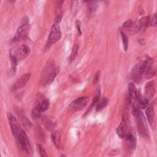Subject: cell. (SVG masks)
<instances>
[{"label":"cell","mask_w":157,"mask_h":157,"mask_svg":"<svg viewBox=\"0 0 157 157\" xmlns=\"http://www.w3.org/2000/svg\"><path fill=\"white\" fill-rule=\"evenodd\" d=\"M152 62L153 60L151 59V58H147L145 60L136 64L132 68L131 76L134 82L139 83L141 81L143 75L145 74L148 67L151 66Z\"/></svg>","instance_id":"1"},{"label":"cell","mask_w":157,"mask_h":157,"mask_svg":"<svg viewBox=\"0 0 157 157\" xmlns=\"http://www.w3.org/2000/svg\"><path fill=\"white\" fill-rule=\"evenodd\" d=\"M50 107L48 99L43 95H40L36 101L32 110V116L34 118H38L40 115L46 111Z\"/></svg>","instance_id":"2"},{"label":"cell","mask_w":157,"mask_h":157,"mask_svg":"<svg viewBox=\"0 0 157 157\" xmlns=\"http://www.w3.org/2000/svg\"><path fill=\"white\" fill-rule=\"evenodd\" d=\"M124 138V150L128 155H131L136 150L137 139L135 134L132 131H128Z\"/></svg>","instance_id":"3"},{"label":"cell","mask_w":157,"mask_h":157,"mask_svg":"<svg viewBox=\"0 0 157 157\" xmlns=\"http://www.w3.org/2000/svg\"><path fill=\"white\" fill-rule=\"evenodd\" d=\"M16 138L17 139V143L18 146L21 149L28 154L33 153L32 147L26 132L23 130L21 129L20 131Z\"/></svg>","instance_id":"4"},{"label":"cell","mask_w":157,"mask_h":157,"mask_svg":"<svg viewBox=\"0 0 157 157\" xmlns=\"http://www.w3.org/2000/svg\"><path fill=\"white\" fill-rule=\"evenodd\" d=\"M135 117L136 118V123L139 134L144 138L148 139L149 137L148 128L145 115L142 112H140L139 114Z\"/></svg>","instance_id":"5"},{"label":"cell","mask_w":157,"mask_h":157,"mask_svg":"<svg viewBox=\"0 0 157 157\" xmlns=\"http://www.w3.org/2000/svg\"><path fill=\"white\" fill-rule=\"evenodd\" d=\"M89 101L88 96L80 97L72 101L68 106V109L71 112H76L82 110L86 106Z\"/></svg>","instance_id":"6"},{"label":"cell","mask_w":157,"mask_h":157,"mask_svg":"<svg viewBox=\"0 0 157 157\" xmlns=\"http://www.w3.org/2000/svg\"><path fill=\"white\" fill-rule=\"evenodd\" d=\"M61 37V33L60 31V28L58 23H55L52 25L50 32L49 34L48 39V42H47V45H51L58 40H60Z\"/></svg>","instance_id":"7"},{"label":"cell","mask_w":157,"mask_h":157,"mask_svg":"<svg viewBox=\"0 0 157 157\" xmlns=\"http://www.w3.org/2000/svg\"><path fill=\"white\" fill-rule=\"evenodd\" d=\"M29 29V25L28 23V21L27 18L26 20H23V23L17 29L15 34L13 40L20 41L21 40L25 39L28 34Z\"/></svg>","instance_id":"8"},{"label":"cell","mask_w":157,"mask_h":157,"mask_svg":"<svg viewBox=\"0 0 157 157\" xmlns=\"http://www.w3.org/2000/svg\"><path fill=\"white\" fill-rule=\"evenodd\" d=\"M7 118L10 126L12 132L14 137H17L20 131L21 130L20 124L17 119L10 112L7 113Z\"/></svg>","instance_id":"9"},{"label":"cell","mask_w":157,"mask_h":157,"mask_svg":"<svg viewBox=\"0 0 157 157\" xmlns=\"http://www.w3.org/2000/svg\"><path fill=\"white\" fill-rule=\"evenodd\" d=\"M30 77H31L30 73H26L25 74H23L14 83V85L12 88V90L13 91H17L18 90L23 89L27 84Z\"/></svg>","instance_id":"10"},{"label":"cell","mask_w":157,"mask_h":157,"mask_svg":"<svg viewBox=\"0 0 157 157\" xmlns=\"http://www.w3.org/2000/svg\"><path fill=\"white\" fill-rule=\"evenodd\" d=\"M30 52L31 49L28 46L26 45H23L19 47L15 51V53L13 55L18 59V61L22 60L28 57V56L30 53Z\"/></svg>","instance_id":"11"},{"label":"cell","mask_w":157,"mask_h":157,"mask_svg":"<svg viewBox=\"0 0 157 157\" xmlns=\"http://www.w3.org/2000/svg\"><path fill=\"white\" fill-rule=\"evenodd\" d=\"M156 86L153 80L148 82L144 88V96L147 100H151L155 94Z\"/></svg>","instance_id":"12"},{"label":"cell","mask_w":157,"mask_h":157,"mask_svg":"<svg viewBox=\"0 0 157 157\" xmlns=\"http://www.w3.org/2000/svg\"><path fill=\"white\" fill-rule=\"evenodd\" d=\"M145 115L150 128L155 130L156 128V118L155 113L153 106L150 105L145 110Z\"/></svg>","instance_id":"13"},{"label":"cell","mask_w":157,"mask_h":157,"mask_svg":"<svg viewBox=\"0 0 157 157\" xmlns=\"http://www.w3.org/2000/svg\"><path fill=\"white\" fill-rule=\"evenodd\" d=\"M59 72V67H56L52 68L50 70V71L48 73V74L47 75L45 80L44 82V84L45 85L51 84L54 81L55 78H56V77L57 76V75L58 74Z\"/></svg>","instance_id":"14"},{"label":"cell","mask_w":157,"mask_h":157,"mask_svg":"<svg viewBox=\"0 0 157 157\" xmlns=\"http://www.w3.org/2000/svg\"><path fill=\"white\" fill-rule=\"evenodd\" d=\"M127 132H128V129H127L126 121L123 118V119H122L121 121L118 126V127L116 129V132L120 138L123 139L125 137Z\"/></svg>","instance_id":"15"},{"label":"cell","mask_w":157,"mask_h":157,"mask_svg":"<svg viewBox=\"0 0 157 157\" xmlns=\"http://www.w3.org/2000/svg\"><path fill=\"white\" fill-rule=\"evenodd\" d=\"M51 139L57 149H59L61 144L60 134L58 131H53L51 133Z\"/></svg>","instance_id":"16"},{"label":"cell","mask_w":157,"mask_h":157,"mask_svg":"<svg viewBox=\"0 0 157 157\" xmlns=\"http://www.w3.org/2000/svg\"><path fill=\"white\" fill-rule=\"evenodd\" d=\"M109 99H107V98H104L102 99H101V100L99 99V101L96 103V112H99L101 110H102V109H104L109 104Z\"/></svg>","instance_id":"17"},{"label":"cell","mask_w":157,"mask_h":157,"mask_svg":"<svg viewBox=\"0 0 157 157\" xmlns=\"http://www.w3.org/2000/svg\"><path fill=\"white\" fill-rule=\"evenodd\" d=\"M100 96H101V88H100V86H98L97 88V89L96 90V91H94V95H93V97L92 102H91V105L90 107V109H91V108L95 104H96V103L99 101Z\"/></svg>","instance_id":"18"},{"label":"cell","mask_w":157,"mask_h":157,"mask_svg":"<svg viewBox=\"0 0 157 157\" xmlns=\"http://www.w3.org/2000/svg\"><path fill=\"white\" fill-rule=\"evenodd\" d=\"M43 124L44 125V126L45 127V128H47L48 130H51L53 129V128H55V123L51 119L48 118H44L42 120Z\"/></svg>","instance_id":"19"},{"label":"cell","mask_w":157,"mask_h":157,"mask_svg":"<svg viewBox=\"0 0 157 157\" xmlns=\"http://www.w3.org/2000/svg\"><path fill=\"white\" fill-rule=\"evenodd\" d=\"M88 9L89 12L92 13L96 11L98 6V0H89L88 1Z\"/></svg>","instance_id":"20"},{"label":"cell","mask_w":157,"mask_h":157,"mask_svg":"<svg viewBox=\"0 0 157 157\" xmlns=\"http://www.w3.org/2000/svg\"><path fill=\"white\" fill-rule=\"evenodd\" d=\"M137 23L140 29L146 28L150 23L149 17H144L141 18Z\"/></svg>","instance_id":"21"},{"label":"cell","mask_w":157,"mask_h":157,"mask_svg":"<svg viewBox=\"0 0 157 157\" xmlns=\"http://www.w3.org/2000/svg\"><path fill=\"white\" fill-rule=\"evenodd\" d=\"M78 49H79V46L78 44H75L71 50V55L69 56V61L72 62L73 61L75 58H76L77 54H78Z\"/></svg>","instance_id":"22"},{"label":"cell","mask_w":157,"mask_h":157,"mask_svg":"<svg viewBox=\"0 0 157 157\" xmlns=\"http://www.w3.org/2000/svg\"><path fill=\"white\" fill-rule=\"evenodd\" d=\"M63 12L61 6H58V7L55 13V23H59L61 21L63 17Z\"/></svg>","instance_id":"23"},{"label":"cell","mask_w":157,"mask_h":157,"mask_svg":"<svg viewBox=\"0 0 157 157\" xmlns=\"http://www.w3.org/2000/svg\"><path fill=\"white\" fill-rule=\"evenodd\" d=\"M121 38H122L123 48H124V50L126 52V51H127L128 47V42H129L128 37L123 31H121Z\"/></svg>","instance_id":"24"},{"label":"cell","mask_w":157,"mask_h":157,"mask_svg":"<svg viewBox=\"0 0 157 157\" xmlns=\"http://www.w3.org/2000/svg\"><path fill=\"white\" fill-rule=\"evenodd\" d=\"M10 59L11 62V71L12 72H15L18 61L12 54L10 56Z\"/></svg>","instance_id":"25"},{"label":"cell","mask_w":157,"mask_h":157,"mask_svg":"<svg viewBox=\"0 0 157 157\" xmlns=\"http://www.w3.org/2000/svg\"><path fill=\"white\" fill-rule=\"evenodd\" d=\"M145 77L147 78V79H150V78H151L152 77H154V75H155V71L154 70L153 68H152L151 67V66L150 67H148V69L146 70L145 72Z\"/></svg>","instance_id":"26"},{"label":"cell","mask_w":157,"mask_h":157,"mask_svg":"<svg viewBox=\"0 0 157 157\" xmlns=\"http://www.w3.org/2000/svg\"><path fill=\"white\" fill-rule=\"evenodd\" d=\"M21 121H22V123H23L24 126H25L26 128H30L31 126H32V123L26 117L22 116L21 117Z\"/></svg>","instance_id":"27"},{"label":"cell","mask_w":157,"mask_h":157,"mask_svg":"<svg viewBox=\"0 0 157 157\" xmlns=\"http://www.w3.org/2000/svg\"><path fill=\"white\" fill-rule=\"evenodd\" d=\"M148 102H149V101L147 100V99L144 98V99H140V98H139V105H140V107L142 108V109L146 108V107H147V105H148Z\"/></svg>","instance_id":"28"},{"label":"cell","mask_w":157,"mask_h":157,"mask_svg":"<svg viewBox=\"0 0 157 157\" xmlns=\"http://www.w3.org/2000/svg\"><path fill=\"white\" fill-rule=\"evenodd\" d=\"M37 148H38V150L39 151V153H40V155L42 156V157H47V155L46 153V151H45V150L44 149V148L43 147V146L40 144H37Z\"/></svg>","instance_id":"29"},{"label":"cell","mask_w":157,"mask_h":157,"mask_svg":"<svg viewBox=\"0 0 157 157\" xmlns=\"http://www.w3.org/2000/svg\"><path fill=\"white\" fill-rule=\"evenodd\" d=\"M132 24V21L131 19H129L128 20H126L123 25L122 26V28H123V29H128L130 26H131V25Z\"/></svg>","instance_id":"30"},{"label":"cell","mask_w":157,"mask_h":157,"mask_svg":"<svg viewBox=\"0 0 157 157\" xmlns=\"http://www.w3.org/2000/svg\"><path fill=\"white\" fill-rule=\"evenodd\" d=\"M149 23L153 27L156 26V13H155L153 15V16L152 17V18L151 19V20H150Z\"/></svg>","instance_id":"31"},{"label":"cell","mask_w":157,"mask_h":157,"mask_svg":"<svg viewBox=\"0 0 157 157\" xmlns=\"http://www.w3.org/2000/svg\"><path fill=\"white\" fill-rule=\"evenodd\" d=\"M99 77H100V71H98L96 74L94 75V77L93 78V84H96L98 82H99Z\"/></svg>","instance_id":"32"},{"label":"cell","mask_w":157,"mask_h":157,"mask_svg":"<svg viewBox=\"0 0 157 157\" xmlns=\"http://www.w3.org/2000/svg\"><path fill=\"white\" fill-rule=\"evenodd\" d=\"M76 25H77V30H78V34H79V36H81L82 35V31H81V29H80V21H78V20H77Z\"/></svg>","instance_id":"33"},{"label":"cell","mask_w":157,"mask_h":157,"mask_svg":"<svg viewBox=\"0 0 157 157\" xmlns=\"http://www.w3.org/2000/svg\"><path fill=\"white\" fill-rule=\"evenodd\" d=\"M65 0H58V6H61V5L63 4V2H64Z\"/></svg>","instance_id":"34"},{"label":"cell","mask_w":157,"mask_h":157,"mask_svg":"<svg viewBox=\"0 0 157 157\" xmlns=\"http://www.w3.org/2000/svg\"><path fill=\"white\" fill-rule=\"evenodd\" d=\"M89 0H83V1L84 2H88Z\"/></svg>","instance_id":"35"},{"label":"cell","mask_w":157,"mask_h":157,"mask_svg":"<svg viewBox=\"0 0 157 157\" xmlns=\"http://www.w3.org/2000/svg\"><path fill=\"white\" fill-rule=\"evenodd\" d=\"M98 1H102V0H98Z\"/></svg>","instance_id":"36"},{"label":"cell","mask_w":157,"mask_h":157,"mask_svg":"<svg viewBox=\"0 0 157 157\" xmlns=\"http://www.w3.org/2000/svg\"><path fill=\"white\" fill-rule=\"evenodd\" d=\"M0 156H1V154H0Z\"/></svg>","instance_id":"37"}]
</instances>
